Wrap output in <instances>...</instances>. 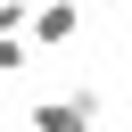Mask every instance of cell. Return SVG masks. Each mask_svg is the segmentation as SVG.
<instances>
[{"label":"cell","instance_id":"obj_1","mask_svg":"<svg viewBox=\"0 0 132 132\" xmlns=\"http://www.w3.org/2000/svg\"><path fill=\"white\" fill-rule=\"evenodd\" d=\"M25 25H33V41H41V50H66V41L82 33V0H41Z\"/></svg>","mask_w":132,"mask_h":132},{"label":"cell","instance_id":"obj_2","mask_svg":"<svg viewBox=\"0 0 132 132\" xmlns=\"http://www.w3.org/2000/svg\"><path fill=\"white\" fill-rule=\"evenodd\" d=\"M33 132H91V116H74V99H41L33 107Z\"/></svg>","mask_w":132,"mask_h":132},{"label":"cell","instance_id":"obj_3","mask_svg":"<svg viewBox=\"0 0 132 132\" xmlns=\"http://www.w3.org/2000/svg\"><path fill=\"white\" fill-rule=\"evenodd\" d=\"M66 99H74V116H91V124H99V116H107V91H99V82H74V91H66Z\"/></svg>","mask_w":132,"mask_h":132},{"label":"cell","instance_id":"obj_4","mask_svg":"<svg viewBox=\"0 0 132 132\" xmlns=\"http://www.w3.org/2000/svg\"><path fill=\"white\" fill-rule=\"evenodd\" d=\"M25 66H33V50H25V41H8V33H0V74H25Z\"/></svg>","mask_w":132,"mask_h":132},{"label":"cell","instance_id":"obj_5","mask_svg":"<svg viewBox=\"0 0 132 132\" xmlns=\"http://www.w3.org/2000/svg\"><path fill=\"white\" fill-rule=\"evenodd\" d=\"M25 16H33V0H0V33H16Z\"/></svg>","mask_w":132,"mask_h":132},{"label":"cell","instance_id":"obj_6","mask_svg":"<svg viewBox=\"0 0 132 132\" xmlns=\"http://www.w3.org/2000/svg\"><path fill=\"white\" fill-rule=\"evenodd\" d=\"M91 8H116V0H91Z\"/></svg>","mask_w":132,"mask_h":132}]
</instances>
